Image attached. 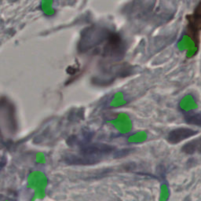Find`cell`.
Returning a JSON list of instances; mask_svg holds the SVG:
<instances>
[{"label":"cell","mask_w":201,"mask_h":201,"mask_svg":"<svg viewBox=\"0 0 201 201\" xmlns=\"http://www.w3.org/2000/svg\"><path fill=\"white\" fill-rule=\"evenodd\" d=\"M197 134V131L187 127H180L173 130L168 134L167 141L171 144H177L182 141L194 136Z\"/></svg>","instance_id":"cell-1"},{"label":"cell","mask_w":201,"mask_h":201,"mask_svg":"<svg viewBox=\"0 0 201 201\" xmlns=\"http://www.w3.org/2000/svg\"><path fill=\"white\" fill-rule=\"evenodd\" d=\"M113 149V148L107 145H93L90 146H87L83 148L82 150V153L83 156H98L103 155L110 152Z\"/></svg>","instance_id":"cell-2"},{"label":"cell","mask_w":201,"mask_h":201,"mask_svg":"<svg viewBox=\"0 0 201 201\" xmlns=\"http://www.w3.org/2000/svg\"><path fill=\"white\" fill-rule=\"evenodd\" d=\"M189 28L196 33L201 29V2L198 4L194 13L189 17Z\"/></svg>","instance_id":"cell-3"},{"label":"cell","mask_w":201,"mask_h":201,"mask_svg":"<svg viewBox=\"0 0 201 201\" xmlns=\"http://www.w3.org/2000/svg\"><path fill=\"white\" fill-rule=\"evenodd\" d=\"M182 152L186 154L201 153V137L195 138L193 140L184 145L182 149Z\"/></svg>","instance_id":"cell-4"},{"label":"cell","mask_w":201,"mask_h":201,"mask_svg":"<svg viewBox=\"0 0 201 201\" xmlns=\"http://www.w3.org/2000/svg\"><path fill=\"white\" fill-rule=\"evenodd\" d=\"M185 121L189 124L201 127V112L185 116Z\"/></svg>","instance_id":"cell-5"}]
</instances>
